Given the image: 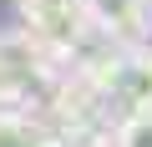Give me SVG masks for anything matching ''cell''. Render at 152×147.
Instances as JSON below:
<instances>
[{"label":"cell","instance_id":"cell-1","mask_svg":"<svg viewBox=\"0 0 152 147\" xmlns=\"http://www.w3.org/2000/svg\"><path fill=\"white\" fill-rule=\"evenodd\" d=\"M86 81L122 112H152V51L112 46L96 66H86Z\"/></svg>","mask_w":152,"mask_h":147},{"label":"cell","instance_id":"cell-2","mask_svg":"<svg viewBox=\"0 0 152 147\" xmlns=\"http://www.w3.org/2000/svg\"><path fill=\"white\" fill-rule=\"evenodd\" d=\"M20 26L51 56H71L86 41L91 10H86V0H20Z\"/></svg>","mask_w":152,"mask_h":147},{"label":"cell","instance_id":"cell-3","mask_svg":"<svg viewBox=\"0 0 152 147\" xmlns=\"http://www.w3.org/2000/svg\"><path fill=\"white\" fill-rule=\"evenodd\" d=\"M51 51L31 36V31H10L0 36V102H26L31 91L51 86Z\"/></svg>","mask_w":152,"mask_h":147},{"label":"cell","instance_id":"cell-4","mask_svg":"<svg viewBox=\"0 0 152 147\" xmlns=\"http://www.w3.org/2000/svg\"><path fill=\"white\" fill-rule=\"evenodd\" d=\"M86 10H91V26H102L112 36V46H142V36L152 26L147 0H86Z\"/></svg>","mask_w":152,"mask_h":147},{"label":"cell","instance_id":"cell-5","mask_svg":"<svg viewBox=\"0 0 152 147\" xmlns=\"http://www.w3.org/2000/svg\"><path fill=\"white\" fill-rule=\"evenodd\" d=\"M0 147H66V142H61V132H51L36 117L0 112Z\"/></svg>","mask_w":152,"mask_h":147},{"label":"cell","instance_id":"cell-6","mask_svg":"<svg viewBox=\"0 0 152 147\" xmlns=\"http://www.w3.org/2000/svg\"><path fill=\"white\" fill-rule=\"evenodd\" d=\"M117 147H152V112H127L117 127Z\"/></svg>","mask_w":152,"mask_h":147}]
</instances>
